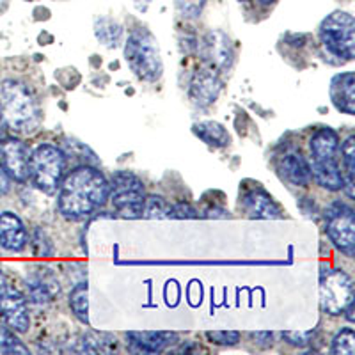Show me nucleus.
<instances>
[{"label": "nucleus", "mask_w": 355, "mask_h": 355, "mask_svg": "<svg viewBox=\"0 0 355 355\" xmlns=\"http://www.w3.org/2000/svg\"><path fill=\"white\" fill-rule=\"evenodd\" d=\"M59 211L69 220L91 217L109 199V182L93 166L73 169L59 187Z\"/></svg>", "instance_id": "nucleus-1"}, {"label": "nucleus", "mask_w": 355, "mask_h": 355, "mask_svg": "<svg viewBox=\"0 0 355 355\" xmlns=\"http://www.w3.org/2000/svg\"><path fill=\"white\" fill-rule=\"evenodd\" d=\"M0 114L8 128L18 133H33L40 125V110L33 93L12 78L0 84Z\"/></svg>", "instance_id": "nucleus-2"}, {"label": "nucleus", "mask_w": 355, "mask_h": 355, "mask_svg": "<svg viewBox=\"0 0 355 355\" xmlns=\"http://www.w3.org/2000/svg\"><path fill=\"white\" fill-rule=\"evenodd\" d=\"M125 59L132 71L141 80L155 82L162 77V64L158 41L148 28H135L125 44Z\"/></svg>", "instance_id": "nucleus-3"}, {"label": "nucleus", "mask_w": 355, "mask_h": 355, "mask_svg": "<svg viewBox=\"0 0 355 355\" xmlns=\"http://www.w3.org/2000/svg\"><path fill=\"white\" fill-rule=\"evenodd\" d=\"M64 169V151L53 144H40L28 158V178L44 194H53L61 187Z\"/></svg>", "instance_id": "nucleus-4"}, {"label": "nucleus", "mask_w": 355, "mask_h": 355, "mask_svg": "<svg viewBox=\"0 0 355 355\" xmlns=\"http://www.w3.org/2000/svg\"><path fill=\"white\" fill-rule=\"evenodd\" d=\"M109 187V198L117 214L125 218L142 217L146 190L144 183L137 174L130 171H117Z\"/></svg>", "instance_id": "nucleus-5"}, {"label": "nucleus", "mask_w": 355, "mask_h": 355, "mask_svg": "<svg viewBox=\"0 0 355 355\" xmlns=\"http://www.w3.org/2000/svg\"><path fill=\"white\" fill-rule=\"evenodd\" d=\"M355 21L350 12L334 11L320 25V40L323 46L336 57L352 61L355 55Z\"/></svg>", "instance_id": "nucleus-6"}, {"label": "nucleus", "mask_w": 355, "mask_h": 355, "mask_svg": "<svg viewBox=\"0 0 355 355\" xmlns=\"http://www.w3.org/2000/svg\"><path fill=\"white\" fill-rule=\"evenodd\" d=\"M354 302V283L347 272L334 268L320 279V306L331 316L343 315L345 307Z\"/></svg>", "instance_id": "nucleus-7"}, {"label": "nucleus", "mask_w": 355, "mask_h": 355, "mask_svg": "<svg viewBox=\"0 0 355 355\" xmlns=\"http://www.w3.org/2000/svg\"><path fill=\"white\" fill-rule=\"evenodd\" d=\"M325 222H327V234L331 242L343 254L352 258L355 252V220L352 206L341 201L332 202L325 210Z\"/></svg>", "instance_id": "nucleus-8"}, {"label": "nucleus", "mask_w": 355, "mask_h": 355, "mask_svg": "<svg viewBox=\"0 0 355 355\" xmlns=\"http://www.w3.org/2000/svg\"><path fill=\"white\" fill-rule=\"evenodd\" d=\"M28 148L15 137H6L0 141V164L11 180L25 183L28 180Z\"/></svg>", "instance_id": "nucleus-9"}, {"label": "nucleus", "mask_w": 355, "mask_h": 355, "mask_svg": "<svg viewBox=\"0 0 355 355\" xmlns=\"http://www.w3.org/2000/svg\"><path fill=\"white\" fill-rule=\"evenodd\" d=\"M0 320L4 325L17 334H25L31 327L27 300L18 290L9 286L0 299Z\"/></svg>", "instance_id": "nucleus-10"}, {"label": "nucleus", "mask_w": 355, "mask_h": 355, "mask_svg": "<svg viewBox=\"0 0 355 355\" xmlns=\"http://www.w3.org/2000/svg\"><path fill=\"white\" fill-rule=\"evenodd\" d=\"M201 52L205 61L211 66L215 71H227L233 66L234 49L231 40L222 31H210L206 34L201 44Z\"/></svg>", "instance_id": "nucleus-11"}, {"label": "nucleus", "mask_w": 355, "mask_h": 355, "mask_svg": "<svg viewBox=\"0 0 355 355\" xmlns=\"http://www.w3.org/2000/svg\"><path fill=\"white\" fill-rule=\"evenodd\" d=\"M222 82L218 77V71L215 69H199L190 80L189 96L192 103L198 107H210L217 101L220 94Z\"/></svg>", "instance_id": "nucleus-12"}, {"label": "nucleus", "mask_w": 355, "mask_h": 355, "mask_svg": "<svg viewBox=\"0 0 355 355\" xmlns=\"http://www.w3.org/2000/svg\"><path fill=\"white\" fill-rule=\"evenodd\" d=\"M28 234L24 222L12 211L0 214V247L9 252H21L27 247Z\"/></svg>", "instance_id": "nucleus-13"}, {"label": "nucleus", "mask_w": 355, "mask_h": 355, "mask_svg": "<svg viewBox=\"0 0 355 355\" xmlns=\"http://www.w3.org/2000/svg\"><path fill=\"white\" fill-rule=\"evenodd\" d=\"M130 350L139 354H160L176 341L174 332H128L126 334Z\"/></svg>", "instance_id": "nucleus-14"}, {"label": "nucleus", "mask_w": 355, "mask_h": 355, "mask_svg": "<svg viewBox=\"0 0 355 355\" xmlns=\"http://www.w3.org/2000/svg\"><path fill=\"white\" fill-rule=\"evenodd\" d=\"M331 100L339 112L355 114V77L352 71L336 75L331 82Z\"/></svg>", "instance_id": "nucleus-15"}, {"label": "nucleus", "mask_w": 355, "mask_h": 355, "mask_svg": "<svg viewBox=\"0 0 355 355\" xmlns=\"http://www.w3.org/2000/svg\"><path fill=\"white\" fill-rule=\"evenodd\" d=\"M279 173L295 187H307L311 182V167L299 151H288L279 158Z\"/></svg>", "instance_id": "nucleus-16"}, {"label": "nucleus", "mask_w": 355, "mask_h": 355, "mask_svg": "<svg viewBox=\"0 0 355 355\" xmlns=\"http://www.w3.org/2000/svg\"><path fill=\"white\" fill-rule=\"evenodd\" d=\"M28 297L34 304H49L59 295L61 288L50 272H34L27 275Z\"/></svg>", "instance_id": "nucleus-17"}, {"label": "nucleus", "mask_w": 355, "mask_h": 355, "mask_svg": "<svg viewBox=\"0 0 355 355\" xmlns=\"http://www.w3.org/2000/svg\"><path fill=\"white\" fill-rule=\"evenodd\" d=\"M311 167V178L323 189L338 192L345 189V176L338 166V160H313Z\"/></svg>", "instance_id": "nucleus-18"}, {"label": "nucleus", "mask_w": 355, "mask_h": 355, "mask_svg": "<svg viewBox=\"0 0 355 355\" xmlns=\"http://www.w3.org/2000/svg\"><path fill=\"white\" fill-rule=\"evenodd\" d=\"M243 210L252 218H281V210L270 196L263 190H250L243 198Z\"/></svg>", "instance_id": "nucleus-19"}, {"label": "nucleus", "mask_w": 355, "mask_h": 355, "mask_svg": "<svg viewBox=\"0 0 355 355\" xmlns=\"http://www.w3.org/2000/svg\"><path fill=\"white\" fill-rule=\"evenodd\" d=\"M309 150L313 160H336L339 150L338 133L331 128L320 130L311 137Z\"/></svg>", "instance_id": "nucleus-20"}, {"label": "nucleus", "mask_w": 355, "mask_h": 355, "mask_svg": "<svg viewBox=\"0 0 355 355\" xmlns=\"http://www.w3.org/2000/svg\"><path fill=\"white\" fill-rule=\"evenodd\" d=\"M194 133L202 142H206L208 146H214V148H226L231 142L227 130L217 121L196 123Z\"/></svg>", "instance_id": "nucleus-21"}, {"label": "nucleus", "mask_w": 355, "mask_h": 355, "mask_svg": "<svg viewBox=\"0 0 355 355\" xmlns=\"http://www.w3.org/2000/svg\"><path fill=\"white\" fill-rule=\"evenodd\" d=\"M94 34L96 40L101 44H105L107 49H116L123 36V28L117 21L110 20V18H98L94 24Z\"/></svg>", "instance_id": "nucleus-22"}, {"label": "nucleus", "mask_w": 355, "mask_h": 355, "mask_svg": "<svg viewBox=\"0 0 355 355\" xmlns=\"http://www.w3.org/2000/svg\"><path fill=\"white\" fill-rule=\"evenodd\" d=\"M69 307L73 315L82 323H89V300H87V283H78L69 293Z\"/></svg>", "instance_id": "nucleus-23"}, {"label": "nucleus", "mask_w": 355, "mask_h": 355, "mask_svg": "<svg viewBox=\"0 0 355 355\" xmlns=\"http://www.w3.org/2000/svg\"><path fill=\"white\" fill-rule=\"evenodd\" d=\"M341 158H343V167L347 178H345V185L348 187V196L354 198V173H355V137L350 135L345 139L341 144Z\"/></svg>", "instance_id": "nucleus-24"}, {"label": "nucleus", "mask_w": 355, "mask_h": 355, "mask_svg": "<svg viewBox=\"0 0 355 355\" xmlns=\"http://www.w3.org/2000/svg\"><path fill=\"white\" fill-rule=\"evenodd\" d=\"M8 354L27 355L28 348L21 343V339L18 338L17 332L8 329L6 325H0V355Z\"/></svg>", "instance_id": "nucleus-25"}, {"label": "nucleus", "mask_w": 355, "mask_h": 355, "mask_svg": "<svg viewBox=\"0 0 355 355\" xmlns=\"http://www.w3.org/2000/svg\"><path fill=\"white\" fill-rule=\"evenodd\" d=\"M171 205L162 196H148L142 206V217L146 218H169Z\"/></svg>", "instance_id": "nucleus-26"}, {"label": "nucleus", "mask_w": 355, "mask_h": 355, "mask_svg": "<svg viewBox=\"0 0 355 355\" xmlns=\"http://www.w3.org/2000/svg\"><path fill=\"white\" fill-rule=\"evenodd\" d=\"M332 354L355 355V332L352 327H345L332 339Z\"/></svg>", "instance_id": "nucleus-27"}, {"label": "nucleus", "mask_w": 355, "mask_h": 355, "mask_svg": "<svg viewBox=\"0 0 355 355\" xmlns=\"http://www.w3.org/2000/svg\"><path fill=\"white\" fill-rule=\"evenodd\" d=\"M174 4H176L178 12L183 18L196 20V18L201 17L202 9L206 6V0H174Z\"/></svg>", "instance_id": "nucleus-28"}, {"label": "nucleus", "mask_w": 355, "mask_h": 355, "mask_svg": "<svg viewBox=\"0 0 355 355\" xmlns=\"http://www.w3.org/2000/svg\"><path fill=\"white\" fill-rule=\"evenodd\" d=\"M206 338L220 347H233L240 341V334L236 331H210L206 332Z\"/></svg>", "instance_id": "nucleus-29"}, {"label": "nucleus", "mask_w": 355, "mask_h": 355, "mask_svg": "<svg viewBox=\"0 0 355 355\" xmlns=\"http://www.w3.org/2000/svg\"><path fill=\"white\" fill-rule=\"evenodd\" d=\"M199 214L190 202H178L171 206L169 218H198Z\"/></svg>", "instance_id": "nucleus-30"}, {"label": "nucleus", "mask_w": 355, "mask_h": 355, "mask_svg": "<svg viewBox=\"0 0 355 355\" xmlns=\"http://www.w3.org/2000/svg\"><path fill=\"white\" fill-rule=\"evenodd\" d=\"M311 336L313 332H284L283 338L293 347H306L311 341Z\"/></svg>", "instance_id": "nucleus-31"}, {"label": "nucleus", "mask_w": 355, "mask_h": 355, "mask_svg": "<svg viewBox=\"0 0 355 355\" xmlns=\"http://www.w3.org/2000/svg\"><path fill=\"white\" fill-rule=\"evenodd\" d=\"M9 190H11V178L8 176V173H6L2 164H0V198L8 194Z\"/></svg>", "instance_id": "nucleus-32"}, {"label": "nucleus", "mask_w": 355, "mask_h": 355, "mask_svg": "<svg viewBox=\"0 0 355 355\" xmlns=\"http://www.w3.org/2000/svg\"><path fill=\"white\" fill-rule=\"evenodd\" d=\"M205 217H220V218H226L230 217V211L222 210V208H208L205 211Z\"/></svg>", "instance_id": "nucleus-33"}, {"label": "nucleus", "mask_w": 355, "mask_h": 355, "mask_svg": "<svg viewBox=\"0 0 355 355\" xmlns=\"http://www.w3.org/2000/svg\"><path fill=\"white\" fill-rule=\"evenodd\" d=\"M9 288V283H8V277H6L4 270L0 268V299H2V295L6 293V290Z\"/></svg>", "instance_id": "nucleus-34"}, {"label": "nucleus", "mask_w": 355, "mask_h": 355, "mask_svg": "<svg viewBox=\"0 0 355 355\" xmlns=\"http://www.w3.org/2000/svg\"><path fill=\"white\" fill-rule=\"evenodd\" d=\"M133 4H135V8H137L141 12H146L148 11V8H150L151 0H133Z\"/></svg>", "instance_id": "nucleus-35"}, {"label": "nucleus", "mask_w": 355, "mask_h": 355, "mask_svg": "<svg viewBox=\"0 0 355 355\" xmlns=\"http://www.w3.org/2000/svg\"><path fill=\"white\" fill-rule=\"evenodd\" d=\"M6 137H8V125H6L4 117H2V114H0V141Z\"/></svg>", "instance_id": "nucleus-36"}, {"label": "nucleus", "mask_w": 355, "mask_h": 355, "mask_svg": "<svg viewBox=\"0 0 355 355\" xmlns=\"http://www.w3.org/2000/svg\"><path fill=\"white\" fill-rule=\"evenodd\" d=\"M259 2H261V4H266V6H268V4H274L275 0H259Z\"/></svg>", "instance_id": "nucleus-37"}, {"label": "nucleus", "mask_w": 355, "mask_h": 355, "mask_svg": "<svg viewBox=\"0 0 355 355\" xmlns=\"http://www.w3.org/2000/svg\"><path fill=\"white\" fill-rule=\"evenodd\" d=\"M239 2H245V0H239Z\"/></svg>", "instance_id": "nucleus-38"}]
</instances>
